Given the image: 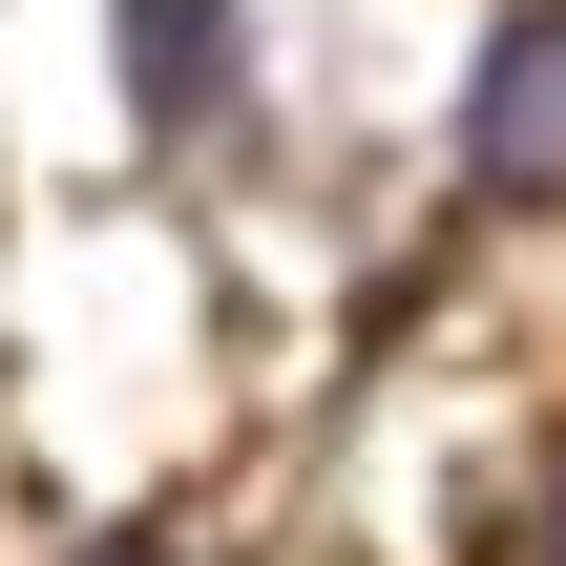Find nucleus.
I'll list each match as a JSON object with an SVG mask.
<instances>
[{"mask_svg":"<svg viewBox=\"0 0 566 566\" xmlns=\"http://www.w3.org/2000/svg\"><path fill=\"white\" fill-rule=\"evenodd\" d=\"M462 126H483V168H546V147H566V21H525L504 105H462Z\"/></svg>","mask_w":566,"mask_h":566,"instance_id":"nucleus-1","label":"nucleus"}]
</instances>
